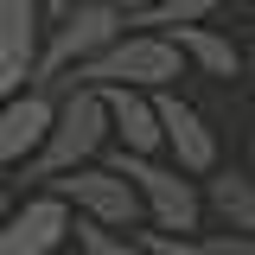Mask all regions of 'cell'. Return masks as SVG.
<instances>
[{
	"label": "cell",
	"instance_id": "1",
	"mask_svg": "<svg viewBox=\"0 0 255 255\" xmlns=\"http://www.w3.org/2000/svg\"><path fill=\"white\" fill-rule=\"evenodd\" d=\"M58 102H51V122H45V140L32 147V159L19 166L26 179H51L64 166H83L109 147V109H102V90L96 83H58Z\"/></svg>",
	"mask_w": 255,
	"mask_h": 255
},
{
	"label": "cell",
	"instance_id": "2",
	"mask_svg": "<svg viewBox=\"0 0 255 255\" xmlns=\"http://www.w3.org/2000/svg\"><path fill=\"white\" fill-rule=\"evenodd\" d=\"M185 77V58H179V45L153 26H122L96 58H83L77 70H64L58 83H134V90H166V83H179Z\"/></svg>",
	"mask_w": 255,
	"mask_h": 255
},
{
	"label": "cell",
	"instance_id": "3",
	"mask_svg": "<svg viewBox=\"0 0 255 255\" xmlns=\"http://www.w3.org/2000/svg\"><path fill=\"white\" fill-rule=\"evenodd\" d=\"M102 166H115L122 179H134V191H140V211H147V223L153 230H179V236H191L198 223H204V198H198V179L191 172H179L166 153H128V147H102Z\"/></svg>",
	"mask_w": 255,
	"mask_h": 255
},
{
	"label": "cell",
	"instance_id": "4",
	"mask_svg": "<svg viewBox=\"0 0 255 255\" xmlns=\"http://www.w3.org/2000/svg\"><path fill=\"white\" fill-rule=\"evenodd\" d=\"M122 26H128V13L115 6V0H70L64 13H51V19H45L32 83H58L64 70H77L83 58H96V51H102Z\"/></svg>",
	"mask_w": 255,
	"mask_h": 255
},
{
	"label": "cell",
	"instance_id": "5",
	"mask_svg": "<svg viewBox=\"0 0 255 255\" xmlns=\"http://www.w3.org/2000/svg\"><path fill=\"white\" fill-rule=\"evenodd\" d=\"M38 185H51L70 204V211H83V217L109 223V230H140L147 211H140V191L134 179H122L115 166H102V159H83V166H64L51 179H38Z\"/></svg>",
	"mask_w": 255,
	"mask_h": 255
},
{
	"label": "cell",
	"instance_id": "6",
	"mask_svg": "<svg viewBox=\"0 0 255 255\" xmlns=\"http://www.w3.org/2000/svg\"><path fill=\"white\" fill-rule=\"evenodd\" d=\"M153 109H159V153L172 159L179 172H191V179L211 172V166H217V134H211V122H204L172 83L153 90Z\"/></svg>",
	"mask_w": 255,
	"mask_h": 255
},
{
	"label": "cell",
	"instance_id": "7",
	"mask_svg": "<svg viewBox=\"0 0 255 255\" xmlns=\"http://www.w3.org/2000/svg\"><path fill=\"white\" fill-rule=\"evenodd\" d=\"M64 236H70V204L51 185L32 191L26 204H6L0 217V255H51L64 249Z\"/></svg>",
	"mask_w": 255,
	"mask_h": 255
},
{
	"label": "cell",
	"instance_id": "8",
	"mask_svg": "<svg viewBox=\"0 0 255 255\" xmlns=\"http://www.w3.org/2000/svg\"><path fill=\"white\" fill-rule=\"evenodd\" d=\"M45 38V0H0V96L26 90Z\"/></svg>",
	"mask_w": 255,
	"mask_h": 255
},
{
	"label": "cell",
	"instance_id": "9",
	"mask_svg": "<svg viewBox=\"0 0 255 255\" xmlns=\"http://www.w3.org/2000/svg\"><path fill=\"white\" fill-rule=\"evenodd\" d=\"M45 122H51L45 83H26V90L0 96V172H19L32 159V147L45 140Z\"/></svg>",
	"mask_w": 255,
	"mask_h": 255
},
{
	"label": "cell",
	"instance_id": "10",
	"mask_svg": "<svg viewBox=\"0 0 255 255\" xmlns=\"http://www.w3.org/2000/svg\"><path fill=\"white\" fill-rule=\"evenodd\" d=\"M102 109H109V140L128 153H159V109L153 90L134 83H102Z\"/></svg>",
	"mask_w": 255,
	"mask_h": 255
},
{
	"label": "cell",
	"instance_id": "11",
	"mask_svg": "<svg viewBox=\"0 0 255 255\" xmlns=\"http://www.w3.org/2000/svg\"><path fill=\"white\" fill-rule=\"evenodd\" d=\"M198 198H204V217L255 236V172H236V166L217 159L211 172H198Z\"/></svg>",
	"mask_w": 255,
	"mask_h": 255
},
{
	"label": "cell",
	"instance_id": "12",
	"mask_svg": "<svg viewBox=\"0 0 255 255\" xmlns=\"http://www.w3.org/2000/svg\"><path fill=\"white\" fill-rule=\"evenodd\" d=\"M166 38L179 45V58H185L198 77H243V51H236L230 32L204 26V19H185V26H166Z\"/></svg>",
	"mask_w": 255,
	"mask_h": 255
},
{
	"label": "cell",
	"instance_id": "13",
	"mask_svg": "<svg viewBox=\"0 0 255 255\" xmlns=\"http://www.w3.org/2000/svg\"><path fill=\"white\" fill-rule=\"evenodd\" d=\"M223 0H153V6H140V13H128V26H153V32H166V26H185V19H211Z\"/></svg>",
	"mask_w": 255,
	"mask_h": 255
},
{
	"label": "cell",
	"instance_id": "14",
	"mask_svg": "<svg viewBox=\"0 0 255 255\" xmlns=\"http://www.w3.org/2000/svg\"><path fill=\"white\" fill-rule=\"evenodd\" d=\"M64 243H77L83 255H128V230H109V223L70 211V236H64Z\"/></svg>",
	"mask_w": 255,
	"mask_h": 255
},
{
	"label": "cell",
	"instance_id": "15",
	"mask_svg": "<svg viewBox=\"0 0 255 255\" xmlns=\"http://www.w3.org/2000/svg\"><path fill=\"white\" fill-rule=\"evenodd\" d=\"M191 255H255V236H243V230L223 223L217 236H191Z\"/></svg>",
	"mask_w": 255,
	"mask_h": 255
},
{
	"label": "cell",
	"instance_id": "16",
	"mask_svg": "<svg viewBox=\"0 0 255 255\" xmlns=\"http://www.w3.org/2000/svg\"><path fill=\"white\" fill-rule=\"evenodd\" d=\"M243 83H249V96H255V58H243Z\"/></svg>",
	"mask_w": 255,
	"mask_h": 255
},
{
	"label": "cell",
	"instance_id": "17",
	"mask_svg": "<svg viewBox=\"0 0 255 255\" xmlns=\"http://www.w3.org/2000/svg\"><path fill=\"white\" fill-rule=\"evenodd\" d=\"M115 6H122V13H140V6H153V0H115Z\"/></svg>",
	"mask_w": 255,
	"mask_h": 255
},
{
	"label": "cell",
	"instance_id": "18",
	"mask_svg": "<svg viewBox=\"0 0 255 255\" xmlns=\"http://www.w3.org/2000/svg\"><path fill=\"white\" fill-rule=\"evenodd\" d=\"M6 204H13V198H6V172H0V217H6Z\"/></svg>",
	"mask_w": 255,
	"mask_h": 255
}]
</instances>
